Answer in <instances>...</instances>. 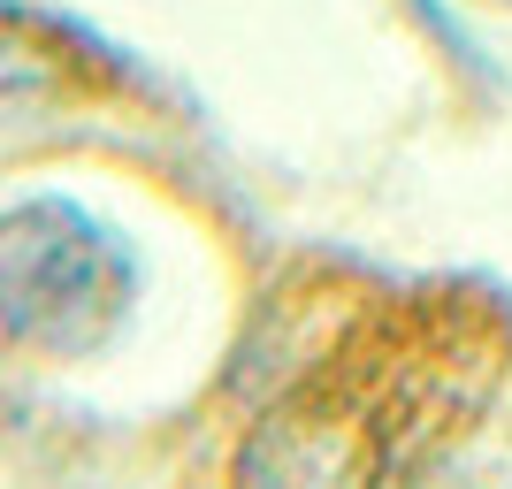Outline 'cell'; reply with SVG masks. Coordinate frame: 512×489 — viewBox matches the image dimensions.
I'll list each match as a JSON object with an SVG mask.
<instances>
[{
    "instance_id": "6da1fadb",
    "label": "cell",
    "mask_w": 512,
    "mask_h": 489,
    "mask_svg": "<svg viewBox=\"0 0 512 489\" xmlns=\"http://www.w3.org/2000/svg\"><path fill=\"white\" fill-rule=\"evenodd\" d=\"M505 337L467 298H421L406 314L367 321L299 398H283L245 444L260 482H360L406 474L482 413Z\"/></svg>"
},
{
    "instance_id": "7a4b0ae2",
    "label": "cell",
    "mask_w": 512,
    "mask_h": 489,
    "mask_svg": "<svg viewBox=\"0 0 512 489\" xmlns=\"http://www.w3.org/2000/svg\"><path fill=\"white\" fill-rule=\"evenodd\" d=\"M138 306V253L69 192L0 207V329L46 360H92Z\"/></svg>"
}]
</instances>
